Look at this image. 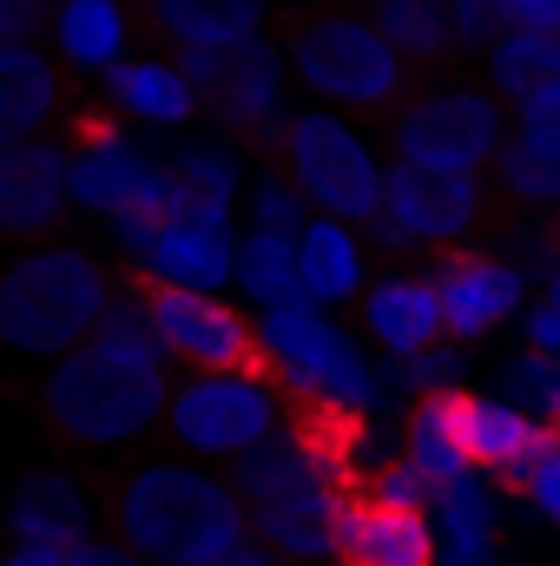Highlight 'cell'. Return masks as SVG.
<instances>
[{
    "mask_svg": "<svg viewBox=\"0 0 560 566\" xmlns=\"http://www.w3.org/2000/svg\"><path fill=\"white\" fill-rule=\"evenodd\" d=\"M152 46H251L271 20V0H139Z\"/></svg>",
    "mask_w": 560,
    "mask_h": 566,
    "instance_id": "20",
    "label": "cell"
},
{
    "mask_svg": "<svg viewBox=\"0 0 560 566\" xmlns=\"http://www.w3.org/2000/svg\"><path fill=\"white\" fill-rule=\"evenodd\" d=\"M403 461L416 468L435 494H442L448 481H462V474H468L462 441H455V389L422 396L416 409H409V428H403Z\"/></svg>",
    "mask_w": 560,
    "mask_h": 566,
    "instance_id": "28",
    "label": "cell"
},
{
    "mask_svg": "<svg viewBox=\"0 0 560 566\" xmlns=\"http://www.w3.org/2000/svg\"><path fill=\"white\" fill-rule=\"evenodd\" d=\"M211 566H297V560H283V554H271L258 534H245V541H231V547H225Z\"/></svg>",
    "mask_w": 560,
    "mask_h": 566,
    "instance_id": "40",
    "label": "cell"
},
{
    "mask_svg": "<svg viewBox=\"0 0 560 566\" xmlns=\"http://www.w3.org/2000/svg\"><path fill=\"white\" fill-rule=\"evenodd\" d=\"M113 296H120V271H106L93 251L73 244L33 251L0 277V343L27 356H73L100 329Z\"/></svg>",
    "mask_w": 560,
    "mask_h": 566,
    "instance_id": "5",
    "label": "cell"
},
{
    "mask_svg": "<svg viewBox=\"0 0 560 566\" xmlns=\"http://www.w3.org/2000/svg\"><path fill=\"white\" fill-rule=\"evenodd\" d=\"M120 283L139 296L158 349L191 363V376H258V382H278V369H271V356L258 343V323L238 316L231 303L178 290V283H158L145 271H120Z\"/></svg>",
    "mask_w": 560,
    "mask_h": 566,
    "instance_id": "7",
    "label": "cell"
},
{
    "mask_svg": "<svg viewBox=\"0 0 560 566\" xmlns=\"http://www.w3.org/2000/svg\"><path fill=\"white\" fill-rule=\"evenodd\" d=\"M53 566H139L126 547H113V541H86V547H73L66 560H53Z\"/></svg>",
    "mask_w": 560,
    "mask_h": 566,
    "instance_id": "41",
    "label": "cell"
},
{
    "mask_svg": "<svg viewBox=\"0 0 560 566\" xmlns=\"http://www.w3.org/2000/svg\"><path fill=\"white\" fill-rule=\"evenodd\" d=\"M488 86L515 113L560 93V33H501L488 46Z\"/></svg>",
    "mask_w": 560,
    "mask_h": 566,
    "instance_id": "27",
    "label": "cell"
},
{
    "mask_svg": "<svg viewBox=\"0 0 560 566\" xmlns=\"http://www.w3.org/2000/svg\"><path fill=\"white\" fill-rule=\"evenodd\" d=\"M330 560H343V566H435V527H428V514L383 507L363 488H343L336 494V521H330Z\"/></svg>",
    "mask_w": 560,
    "mask_h": 566,
    "instance_id": "15",
    "label": "cell"
},
{
    "mask_svg": "<svg viewBox=\"0 0 560 566\" xmlns=\"http://www.w3.org/2000/svg\"><path fill=\"white\" fill-rule=\"evenodd\" d=\"M356 283H363V251H356L350 224L310 218L297 231V290H303V303H350Z\"/></svg>",
    "mask_w": 560,
    "mask_h": 566,
    "instance_id": "26",
    "label": "cell"
},
{
    "mask_svg": "<svg viewBox=\"0 0 560 566\" xmlns=\"http://www.w3.org/2000/svg\"><path fill=\"white\" fill-rule=\"evenodd\" d=\"M271 171L317 218H336V224H370L383 205V165L330 113H297L271 151Z\"/></svg>",
    "mask_w": 560,
    "mask_h": 566,
    "instance_id": "8",
    "label": "cell"
},
{
    "mask_svg": "<svg viewBox=\"0 0 560 566\" xmlns=\"http://www.w3.org/2000/svg\"><path fill=\"white\" fill-rule=\"evenodd\" d=\"M310 218H303V198L283 185V178H271V185H258V231L265 238H283V244H297V231H303Z\"/></svg>",
    "mask_w": 560,
    "mask_h": 566,
    "instance_id": "34",
    "label": "cell"
},
{
    "mask_svg": "<svg viewBox=\"0 0 560 566\" xmlns=\"http://www.w3.org/2000/svg\"><path fill=\"white\" fill-rule=\"evenodd\" d=\"M442 13H448V33H455L462 60H475V53H488L501 40V20H495L488 0H442Z\"/></svg>",
    "mask_w": 560,
    "mask_h": 566,
    "instance_id": "33",
    "label": "cell"
},
{
    "mask_svg": "<svg viewBox=\"0 0 560 566\" xmlns=\"http://www.w3.org/2000/svg\"><path fill=\"white\" fill-rule=\"evenodd\" d=\"M66 218V158L60 145H7L0 151V231L7 238H46Z\"/></svg>",
    "mask_w": 560,
    "mask_h": 566,
    "instance_id": "19",
    "label": "cell"
},
{
    "mask_svg": "<svg viewBox=\"0 0 560 566\" xmlns=\"http://www.w3.org/2000/svg\"><path fill=\"white\" fill-rule=\"evenodd\" d=\"M66 93H73V73L60 60H46L40 46H0V151L53 126Z\"/></svg>",
    "mask_w": 560,
    "mask_h": 566,
    "instance_id": "21",
    "label": "cell"
},
{
    "mask_svg": "<svg viewBox=\"0 0 560 566\" xmlns=\"http://www.w3.org/2000/svg\"><path fill=\"white\" fill-rule=\"evenodd\" d=\"M495 488L462 474L435 494V566H495Z\"/></svg>",
    "mask_w": 560,
    "mask_h": 566,
    "instance_id": "24",
    "label": "cell"
},
{
    "mask_svg": "<svg viewBox=\"0 0 560 566\" xmlns=\"http://www.w3.org/2000/svg\"><path fill=\"white\" fill-rule=\"evenodd\" d=\"M422 277H428L435 303H442V336L448 343H468V336L495 329L528 290V277L508 258H495V251H435Z\"/></svg>",
    "mask_w": 560,
    "mask_h": 566,
    "instance_id": "14",
    "label": "cell"
},
{
    "mask_svg": "<svg viewBox=\"0 0 560 566\" xmlns=\"http://www.w3.org/2000/svg\"><path fill=\"white\" fill-rule=\"evenodd\" d=\"M231 277L245 283L265 310H303V290H297V244H283V238L251 231V238L238 244V258H231Z\"/></svg>",
    "mask_w": 560,
    "mask_h": 566,
    "instance_id": "30",
    "label": "cell"
},
{
    "mask_svg": "<svg viewBox=\"0 0 560 566\" xmlns=\"http://www.w3.org/2000/svg\"><path fill=\"white\" fill-rule=\"evenodd\" d=\"M271 33H278V53L290 60V73L317 99H330L336 113H350L363 126H390L422 93V80L390 53V40L370 27L363 7L290 0V7H271Z\"/></svg>",
    "mask_w": 560,
    "mask_h": 566,
    "instance_id": "1",
    "label": "cell"
},
{
    "mask_svg": "<svg viewBox=\"0 0 560 566\" xmlns=\"http://www.w3.org/2000/svg\"><path fill=\"white\" fill-rule=\"evenodd\" d=\"M363 231L383 251H403V244L468 251V238H508L521 224L501 211L488 178H442V171H416V165H390L383 171V205Z\"/></svg>",
    "mask_w": 560,
    "mask_h": 566,
    "instance_id": "6",
    "label": "cell"
},
{
    "mask_svg": "<svg viewBox=\"0 0 560 566\" xmlns=\"http://www.w3.org/2000/svg\"><path fill=\"white\" fill-rule=\"evenodd\" d=\"M548 238H554V251H560V205H554V224H548Z\"/></svg>",
    "mask_w": 560,
    "mask_h": 566,
    "instance_id": "43",
    "label": "cell"
},
{
    "mask_svg": "<svg viewBox=\"0 0 560 566\" xmlns=\"http://www.w3.org/2000/svg\"><path fill=\"white\" fill-rule=\"evenodd\" d=\"M501 396L495 402H508V409H521V416H535V422L548 428L560 416V356H515V363H501Z\"/></svg>",
    "mask_w": 560,
    "mask_h": 566,
    "instance_id": "31",
    "label": "cell"
},
{
    "mask_svg": "<svg viewBox=\"0 0 560 566\" xmlns=\"http://www.w3.org/2000/svg\"><path fill=\"white\" fill-rule=\"evenodd\" d=\"M323 7H370V0H323Z\"/></svg>",
    "mask_w": 560,
    "mask_h": 566,
    "instance_id": "44",
    "label": "cell"
},
{
    "mask_svg": "<svg viewBox=\"0 0 560 566\" xmlns=\"http://www.w3.org/2000/svg\"><path fill=\"white\" fill-rule=\"evenodd\" d=\"M100 93L120 119H145V126H185L198 113V99L172 60H120L113 73H100Z\"/></svg>",
    "mask_w": 560,
    "mask_h": 566,
    "instance_id": "25",
    "label": "cell"
},
{
    "mask_svg": "<svg viewBox=\"0 0 560 566\" xmlns=\"http://www.w3.org/2000/svg\"><path fill=\"white\" fill-rule=\"evenodd\" d=\"M455 441H462L468 474H495L501 488L521 494L528 468L548 448V428L535 422V416H521V409H508V402H495V396L455 389Z\"/></svg>",
    "mask_w": 560,
    "mask_h": 566,
    "instance_id": "16",
    "label": "cell"
},
{
    "mask_svg": "<svg viewBox=\"0 0 560 566\" xmlns=\"http://www.w3.org/2000/svg\"><path fill=\"white\" fill-rule=\"evenodd\" d=\"M501 33H560V0H488Z\"/></svg>",
    "mask_w": 560,
    "mask_h": 566,
    "instance_id": "36",
    "label": "cell"
},
{
    "mask_svg": "<svg viewBox=\"0 0 560 566\" xmlns=\"http://www.w3.org/2000/svg\"><path fill=\"white\" fill-rule=\"evenodd\" d=\"M521 494H528V501H535V507H541V514H548V521L560 527V448H554V434H548V448H541V461L528 468V481H521Z\"/></svg>",
    "mask_w": 560,
    "mask_h": 566,
    "instance_id": "37",
    "label": "cell"
},
{
    "mask_svg": "<svg viewBox=\"0 0 560 566\" xmlns=\"http://www.w3.org/2000/svg\"><path fill=\"white\" fill-rule=\"evenodd\" d=\"M165 165H172V178H178L185 191H198V198H211V205H231V198H238V158L218 151V145H178Z\"/></svg>",
    "mask_w": 560,
    "mask_h": 566,
    "instance_id": "32",
    "label": "cell"
},
{
    "mask_svg": "<svg viewBox=\"0 0 560 566\" xmlns=\"http://www.w3.org/2000/svg\"><path fill=\"white\" fill-rule=\"evenodd\" d=\"M554 310H560V264H554Z\"/></svg>",
    "mask_w": 560,
    "mask_h": 566,
    "instance_id": "46",
    "label": "cell"
},
{
    "mask_svg": "<svg viewBox=\"0 0 560 566\" xmlns=\"http://www.w3.org/2000/svg\"><path fill=\"white\" fill-rule=\"evenodd\" d=\"M488 178V191L501 198V211L515 218V224H535L541 211H554L560 205V171L541 158V151H528L521 139H508L495 151V165L481 171Z\"/></svg>",
    "mask_w": 560,
    "mask_h": 566,
    "instance_id": "29",
    "label": "cell"
},
{
    "mask_svg": "<svg viewBox=\"0 0 560 566\" xmlns=\"http://www.w3.org/2000/svg\"><path fill=\"white\" fill-rule=\"evenodd\" d=\"M7 534H13V554H33V560H66L73 547L93 541V501L80 494L73 474H27L7 501Z\"/></svg>",
    "mask_w": 560,
    "mask_h": 566,
    "instance_id": "17",
    "label": "cell"
},
{
    "mask_svg": "<svg viewBox=\"0 0 560 566\" xmlns=\"http://www.w3.org/2000/svg\"><path fill=\"white\" fill-rule=\"evenodd\" d=\"M46 20H53L46 0H0V46H33Z\"/></svg>",
    "mask_w": 560,
    "mask_h": 566,
    "instance_id": "38",
    "label": "cell"
},
{
    "mask_svg": "<svg viewBox=\"0 0 560 566\" xmlns=\"http://www.w3.org/2000/svg\"><path fill=\"white\" fill-rule=\"evenodd\" d=\"M158 428L185 454L238 461L283 428V396L278 382H258V376H191V382H172V402H165Z\"/></svg>",
    "mask_w": 560,
    "mask_h": 566,
    "instance_id": "12",
    "label": "cell"
},
{
    "mask_svg": "<svg viewBox=\"0 0 560 566\" xmlns=\"http://www.w3.org/2000/svg\"><path fill=\"white\" fill-rule=\"evenodd\" d=\"M165 402H172L165 363L113 356L93 343L60 356V369L40 382V422L73 448H133L165 422Z\"/></svg>",
    "mask_w": 560,
    "mask_h": 566,
    "instance_id": "3",
    "label": "cell"
},
{
    "mask_svg": "<svg viewBox=\"0 0 560 566\" xmlns=\"http://www.w3.org/2000/svg\"><path fill=\"white\" fill-rule=\"evenodd\" d=\"M245 507V534H258L271 554L297 566H323L330 560V521H336V494L350 488L336 468H323L303 441L271 434L251 454H238L231 481H225Z\"/></svg>",
    "mask_w": 560,
    "mask_h": 566,
    "instance_id": "4",
    "label": "cell"
},
{
    "mask_svg": "<svg viewBox=\"0 0 560 566\" xmlns=\"http://www.w3.org/2000/svg\"><path fill=\"white\" fill-rule=\"evenodd\" d=\"M383 133H390L396 165L442 171V178H481L495 151L508 145V119H501V99L481 86H422Z\"/></svg>",
    "mask_w": 560,
    "mask_h": 566,
    "instance_id": "9",
    "label": "cell"
},
{
    "mask_svg": "<svg viewBox=\"0 0 560 566\" xmlns=\"http://www.w3.org/2000/svg\"><path fill=\"white\" fill-rule=\"evenodd\" d=\"M258 343H265V356L278 369V389L310 396V402H330V409H350V416H370L376 369L317 310H265L258 316Z\"/></svg>",
    "mask_w": 560,
    "mask_h": 566,
    "instance_id": "11",
    "label": "cell"
},
{
    "mask_svg": "<svg viewBox=\"0 0 560 566\" xmlns=\"http://www.w3.org/2000/svg\"><path fill=\"white\" fill-rule=\"evenodd\" d=\"M165 60L185 73L198 113H211L245 151H258V158L278 151L283 126H290L283 119L278 46H265V40H251V46H178Z\"/></svg>",
    "mask_w": 560,
    "mask_h": 566,
    "instance_id": "10",
    "label": "cell"
},
{
    "mask_svg": "<svg viewBox=\"0 0 560 566\" xmlns=\"http://www.w3.org/2000/svg\"><path fill=\"white\" fill-rule=\"evenodd\" d=\"M53 40H60V66L73 73H113L120 60H133L152 46L139 0H53Z\"/></svg>",
    "mask_w": 560,
    "mask_h": 566,
    "instance_id": "18",
    "label": "cell"
},
{
    "mask_svg": "<svg viewBox=\"0 0 560 566\" xmlns=\"http://www.w3.org/2000/svg\"><path fill=\"white\" fill-rule=\"evenodd\" d=\"M363 323H370V336H376L396 363L428 356L435 343H448V336H442V303H435V290H428V277H409V271L383 277L363 296Z\"/></svg>",
    "mask_w": 560,
    "mask_h": 566,
    "instance_id": "23",
    "label": "cell"
},
{
    "mask_svg": "<svg viewBox=\"0 0 560 566\" xmlns=\"http://www.w3.org/2000/svg\"><path fill=\"white\" fill-rule=\"evenodd\" d=\"M521 145H528V151H541V158L560 171V93L535 99V106L521 113Z\"/></svg>",
    "mask_w": 560,
    "mask_h": 566,
    "instance_id": "35",
    "label": "cell"
},
{
    "mask_svg": "<svg viewBox=\"0 0 560 566\" xmlns=\"http://www.w3.org/2000/svg\"><path fill=\"white\" fill-rule=\"evenodd\" d=\"M113 547L139 566H211L231 541H245V507L218 474L185 461H139L106 488Z\"/></svg>",
    "mask_w": 560,
    "mask_h": 566,
    "instance_id": "2",
    "label": "cell"
},
{
    "mask_svg": "<svg viewBox=\"0 0 560 566\" xmlns=\"http://www.w3.org/2000/svg\"><path fill=\"white\" fill-rule=\"evenodd\" d=\"M528 349H535V356H560V310L554 303L528 310Z\"/></svg>",
    "mask_w": 560,
    "mask_h": 566,
    "instance_id": "39",
    "label": "cell"
},
{
    "mask_svg": "<svg viewBox=\"0 0 560 566\" xmlns=\"http://www.w3.org/2000/svg\"><path fill=\"white\" fill-rule=\"evenodd\" d=\"M0 566H46V560H33V554H7Z\"/></svg>",
    "mask_w": 560,
    "mask_h": 566,
    "instance_id": "42",
    "label": "cell"
},
{
    "mask_svg": "<svg viewBox=\"0 0 560 566\" xmlns=\"http://www.w3.org/2000/svg\"><path fill=\"white\" fill-rule=\"evenodd\" d=\"M66 191H73L80 205L106 211V218H145V224H158V218L185 198V185L172 178V165L152 158V151H139L133 139L66 158Z\"/></svg>",
    "mask_w": 560,
    "mask_h": 566,
    "instance_id": "13",
    "label": "cell"
},
{
    "mask_svg": "<svg viewBox=\"0 0 560 566\" xmlns=\"http://www.w3.org/2000/svg\"><path fill=\"white\" fill-rule=\"evenodd\" d=\"M548 434H554V448H560V416H554V422H548Z\"/></svg>",
    "mask_w": 560,
    "mask_h": 566,
    "instance_id": "45",
    "label": "cell"
},
{
    "mask_svg": "<svg viewBox=\"0 0 560 566\" xmlns=\"http://www.w3.org/2000/svg\"><path fill=\"white\" fill-rule=\"evenodd\" d=\"M363 13H370V27L390 40V53L416 73L422 86H428V80H448V73L468 66V60L455 53V33H448L442 0H370Z\"/></svg>",
    "mask_w": 560,
    "mask_h": 566,
    "instance_id": "22",
    "label": "cell"
}]
</instances>
